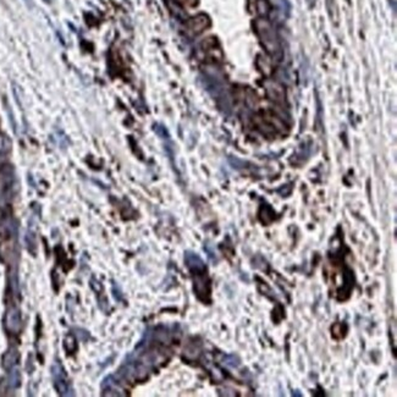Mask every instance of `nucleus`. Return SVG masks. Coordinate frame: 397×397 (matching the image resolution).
<instances>
[{
	"mask_svg": "<svg viewBox=\"0 0 397 397\" xmlns=\"http://www.w3.org/2000/svg\"><path fill=\"white\" fill-rule=\"evenodd\" d=\"M207 26H208V20H207L206 16L203 15L197 16V18H194L193 20L191 21V28L193 31H196V32H201V31H203Z\"/></svg>",
	"mask_w": 397,
	"mask_h": 397,
	"instance_id": "obj_1",
	"label": "nucleus"
}]
</instances>
